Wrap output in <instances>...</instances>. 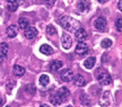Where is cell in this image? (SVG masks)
Instances as JSON below:
<instances>
[{
    "instance_id": "4316f807",
    "label": "cell",
    "mask_w": 122,
    "mask_h": 107,
    "mask_svg": "<svg viewBox=\"0 0 122 107\" xmlns=\"http://www.w3.org/2000/svg\"><path fill=\"white\" fill-rule=\"evenodd\" d=\"M45 1H46V5H48V6H53L57 0H45Z\"/></svg>"
},
{
    "instance_id": "44dd1931",
    "label": "cell",
    "mask_w": 122,
    "mask_h": 107,
    "mask_svg": "<svg viewBox=\"0 0 122 107\" xmlns=\"http://www.w3.org/2000/svg\"><path fill=\"white\" fill-rule=\"evenodd\" d=\"M49 82H50V78L46 76V74H42L41 77H40V85L45 87V86L49 85Z\"/></svg>"
},
{
    "instance_id": "d4e9b609",
    "label": "cell",
    "mask_w": 122,
    "mask_h": 107,
    "mask_svg": "<svg viewBox=\"0 0 122 107\" xmlns=\"http://www.w3.org/2000/svg\"><path fill=\"white\" fill-rule=\"evenodd\" d=\"M46 34H48L49 36L56 35V34H57V29H56V28H54L52 25H49L48 27H46Z\"/></svg>"
},
{
    "instance_id": "2e32d148",
    "label": "cell",
    "mask_w": 122,
    "mask_h": 107,
    "mask_svg": "<svg viewBox=\"0 0 122 107\" xmlns=\"http://www.w3.org/2000/svg\"><path fill=\"white\" fill-rule=\"evenodd\" d=\"M95 63H96V59L95 58H93V56H91V58H88L87 60H85L84 65H85V68L86 69H93L94 68V65H95Z\"/></svg>"
},
{
    "instance_id": "83f0119b",
    "label": "cell",
    "mask_w": 122,
    "mask_h": 107,
    "mask_svg": "<svg viewBox=\"0 0 122 107\" xmlns=\"http://www.w3.org/2000/svg\"><path fill=\"white\" fill-rule=\"evenodd\" d=\"M13 86H15V82H14V81H9V83L7 85V88H8V90L11 89V88H13Z\"/></svg>"
},
{
    "instance_id": "4fadbf2b",
    "label": "cell",
    "mask_w": 122,
    "mask_h": 107,
    "mask_svg": "<svg viewBox=\"0 0 122 107\" xmlns=\"http://www.w3.org/2000/svg\"><path fill=\"white\" fill-rule=\"evenodd\" d=\"M62 65H63V63H62L61 61L54 60L51 62V64H50V70H51L52 72H56L58 70H60V68H62Z\"/></svg>"
},
{
    "instance_id": "ffe728a7",
    "label": "cell",
    "mask_w": 122,
    "mask_h": 107,
    "mask_svg": "<svg viewBox=\"0 0 122 107\" xmlns=\"http://www.w3.org/2000/svg\"><path fill=\"white\" fill-rule=\"evenodd\" d=\"M18 26H19V28H22V29L24 30L27 26H30V24H28V19H26V18H24V17H20L19 19H18Z\"/></svg>"
},
{
    "instance_id": "7402d4cb",
    "label": "cell",
    "mask_w": 122,
    "mask_h": 107,
    "mask_svg": "<svg viewBox=\"0 0 122 107\" xmlns=\"http://www.w3.org/2000/svg\"><path fill=\"white\" fill-rule=\"evenodd\" d=\"M80 103L84 106H89L91 105V99H89L87 95H81L80 96Z\"/></svg>"
},
{
    "instance_id": "e0dca14e",
    "label": "cell",
    "mask_w": 122,
    "mask_h": 107,
    "mask_svg": "<svg viewBox=\"0 0 122 107\" xmlns=\"http://www.w3.org/2000/svg\"><path fill=\"white\" fill-rule=\"evenodd\" d=\"M57 94L59 95L61 98L63 99V100H65V99L68 97V95H69V90H68V88H67V87H60Z\"/></svg>"
},
{
    "instance_id": "52a82bcc",
    "label": "cell",
    "mask_w": 122,
    "mask_h": 107,
    "mask_svg": "<svg viewBox=\"0 0 122 107\" xmlns=\"http://www.w3.org/2000/svg\"><path fill=\"white\" fill-rule=\"evenodd\" d=\"M75 52H76V54H78V55H80V56L85 55V54L88 52L87 44L84 43V42H78L77 46H76V49H75Z\"/></svg>"
},
{
    "instance_id": "4dcf8cb0",
    "label": "cell",
    "mask_w": 122,
    "mask_h": 107,
    "mask_svg": "<svg viewBox=\"0 0 122 107\" xmlns=\"http://www.w3.org/2000/svg\"><path fill=\"white\" fill-rule=\"evenodd\" d=\"M98 1H100L101 4H104V2H106V1H107V0H98Z\"/></svg>"
},
{
    "instance_id": "484cf974",
    "label": "cell",
    "mask_w": 122,
    "mask_h": 107,
    "mask_svg": "<svg viewBox=\"0 0 122 107\" xmlns=\"http://www.w3.org/2000/svg\"><path fill=\"white\" fill-rule=\"evenodd\" d=\"M115 27L119 32H122V18H119L118 20L115 21Z\"/></svg>"
},
{
    "instance_id": "ac0fdd59",
    "label": "cell",
    "mask_w": 122,
    "mask_h": 107,
    "mask_svg": "<svg viewBox=\"0 0 122 107\" xmlns=\"http://www.w3.org/2000/svg\"><path fill=\"white\" fill-rule=\"evenodd\" d=\"M50 100H51V103H52V105H54V106H59L60 104H62V102H63V99L61 98L59 95H53V96H51V98H50Z\"/></svg>"
},
{
    "instance_id": "5bb4252c",
    "label": "cell",
    "mask_w": 122,
    "mask_h": 107,
    "mask_svg": "<svg viewBox=\"0 0 122 107\" xmlns=\"http://www.w3.org/2000/svg\"><path fill=\"white\" fill-rule=\"evenodd\" d=\"M8 53V45L6 43H1L0 44V61H2L7 56Z\"/></svg>"
},
{
    "instance_id": "f546056e",
    "label": "cell",
    "mask_w": 122,
    "mask_h": 107,
    "mask_svg": "<svg viewBox=\"0 0 122 107\" xmlns=\"http://www.w3.org/2000/svg\"><path fill=\"white\" fill-rule=\"evenodd\" d=\"M40 107H50L49 105H46V104H43V105H41Z\"/></svg>"
},
{
    "instance_id": "7a4b0ae2",
    "label": "cell",
    "mask_w": 122,
    "mask_h": 107,
    "mask_svg": "<svg viewBox=\"0 0 122 107\" xmlns=\"http://www.w3.org/2000/svg\"><path fill=\"white\" fill-rule=\"evenodd\" d=\"M97 81L100 82L102 86H109L112 83V78L110 76V73L107 71H105L104 69L100 68L95 73Z\"/></svg>"
},
{
    "instance_id": "f1b7e54d",
    "label": "cell",
    "mask_w": 122,
    "mask_h": 107,
    "mask_svg": "<svg viewBox=\"0 0 122 107\" xmlns=\"http://www.w3.org/2000/svg\"><path fill=\"white\" fill-rule=\"evenodd\" d=\"M118 8H119L120 11H122V0H120V1L118 2Z\"/></svg>"
},
{
    "instance_id": "30bf717a",
    "label": "cell",
    "mask_w": 122,
    "mask_h": 107,
    "mask_svg": "<svg viewBox=\"0 0 122 107\" xmlns=\"http://www.w3.org/2000/svg\"><path fill=\"white\" fill-rule=\"evenodd\" d=\"M91 8V4H89V1L88 0H81V1H79L78 2V9L84 13V11H88Z\"/></svg>"
},
{
    "instance_id": "d6986e66",
    "label": "cell",
    "mask_w": 122,
    "mask_h": 107,
    "mask_svg": "<svg viewBox=\"0 0 122 107\" xmlns=\"http://www.w3.org/2000/svg\"><path fill=\"white\" fill-rule=\"evenodd\" d=\"M75 83L78 86V87H84V86L86 85V80H85V78H84L83 76L77 74V76L75 77Z\"/></svg>"
},
{
    "instance_id": "3957f363",
    "label": "cell",
    "mask_w": 122,
    "mask_h": 107,
    "mask_svg": "<svg viewBox=\"0 0 122 107\" xmlns=\"http://www.w3.org/2000/svg\"><path fill=\"white\" fill-rule=\"evenodd\" d=\"M60 77L65 82H70L74 79V72L70 69H63L60 73Z\"/></svg>"
},
{
    "instance_id": "5b68a950",
    "label": "cell",
    "mask_w": 122,
    "mask_h": 107,
    "mask_svg": "<svg viewBox=\"0 0 122 107\" xmlns=\"http://www.w3.org/2000/svg\"><path fill=\"white\" fill-rule=\"evenodd\" d=\"M61 44H62L63 49H66V50H69L70 47H71V45H72V39H71V37L69 36V34L63 33V34L61 35Z\"/></svg>"
},
{
    "instance_id": "ba28073f",
    "label": "cell",
    "mask_w": 122,
    "mask_h": 107,
    "mask_svg": "<svg viewBox=\"0 0 122 107\" xmlns=\"http://www.w3.org/2000/svg\"><path fill=\"white\" fill-rule=\"evenodd\" d=\"M75 36H76V39L77 42H85V39H87V33L84 28H78V29L75 32Z\"/></svg>"
},
{
    "instance_id": "9c48e42d",
    "label": "cell",
    "mask_w": 122,
    "mask_h": 107,
    "mask_svg": "<svg viewBox=\"0 0 122 107\" xmlns=\"http://www.w3.org/2000/svg\"><path fill=\"white\" fill-rule=\"evenodd\" d=\"M6 34H7V36L8 37H10V39H14V37H16L18 34V30H17V27L15 25H10L7 28V30H6Z\"/></svg>"
},
{
    "instance_id": "8992f818",
    "label": "cell",
    "mask_w": 122,
    "mask_h": 107,
    "mask_svg": "<svg viewBox=\"0 0 122 107\" xmlns=\"http://www.w3.org/2000/svg\"><path fill=\"white\" fill-rule=\"evenodd\" d=\"M24 35L25 37L28 39H32L37 36V29L35 28L34 26H27L26 28L24 29Z\"/></svg>"
},
{
    "instance_id": "1f68e13d",
    "label": "cell",
    "mask_w": 122,
    "mask_h": 107,
    "mask_svg": "<svg viewBox=\"0 0 122 107\" xmlns=\"http://www.w3.org/2000/svg\"><path fill=\"white\" fill-rule=\"evenodd\" d=\"M2 105V98H1V96H0V106Z\"/></svg>"
},
{
    "instance_id": "d6a6232c",
    "label": "cell",
    "mask_w": 122,
    "mask_h": 107,
    "mask_svg": "<svg viewBox=\"0 0 122 107\" xmlns=\"http://www.w3.org/2000/svg\"><path fill=\"white\" fill-rule=\"evenodd\" d=\"M67 107H72V106H67Z\"/></svg>"
},
{
    "instance_id": "836d02e7",
    "label": "cell",
    "mask_w": 122,
    "mask_h": 107,
    "mask_svg": "<svg viewBox=\"0 0 122 107\" xmlns=\"http://www.w3.org/2000/svg\"><path fill=\"white\" fill-rule=\"evenodd\" d=\"M6 107H10V106H6Z\"/></svg>"
},
{
    "instance_id": "cb8c5ba5",
    "label": "cell",
    "mask_w": 122,
    "mask_h": 107,
    "mask_svg": "<svg viewBox=\"0 0 122 107\" xmlns=\"http://www.w3.org/2000/svg\"><path fill=\"white\" fill-rule=\"evenodd\" d=\"M101 46L104 47V49H109V47L112 46V41L109 39H105L101 42Z\"/></svg>"
},
{
    "instance_id": "7c38bea8",
    "label": "cell",
    "mask_w": 122,
    "mask_h": 107,
    "mask_svg": "<svg viewBox=\"0 0 122 107\" xmlns=\"http://www.w3.org/2000/svg\"><path fill=\"white\" fill-rule=\"evenodd\" d=\"M7 2V9L9 11H16L18 8V1L17 0H6Z\"/></svg>"
},
{
    "instance_id": "9a60e30c",
    "label": "cell",
    "mask_w": 122,
    "mask_h": 107,
    "mask_svg": "<svg viewBox=\"0 0 122 107\" xmlns=\"http://www.w3.org/2000/svg\"><path fill=\"white\" fill-rule=\"evenodd\" d=\"M40 51H41V53H43L44 55H51L53 53V49L48 44H43L40 47Z\"/></svg>"
},
{
    "instance_id": "277c9868",
    "label": "cell",
    "mask_w": 122,
    "mask_h": 107,
    "mask_svg": "<svg viewBox=\"0 0 122 107\" xmlns=\"http://www.w3.org/2000/svg\"><path fill=\"white\" fill-rule=\"evenodd\" d=\"M95 28L100 32H105L106 29V26H107V21L105 19L104 17H98L97 19L95 20Z\"/></svg>"
},
{
    "instance_id": "6da1fadb",
    "label": "cell",
    "mask_w": 122,
    "mask_h": 107,
    "mask_svg": "<svg viewBox=\"0 0 122 107\" xmlns=\"http://www.w3.org/2000/svg\"><path fill=\"white\" fill-rule=\"evenodd\" d=\"M60 25L65 28L66 30H69V32H76V30L80 28L81 25H80V23H79L77 19H75V18L70 17V16H62L60 18Z\"/></svg>"
},
{
    "instance_id": "8fae6325",
    "label": "cell",
    "mask_w": 122,
    "mask_h": 107,
    "mask_svg": "<svg viewBox=\"0 0 122 107\" xmlns=\"http://www.w3.org/2000/svg\"><path fill=\"white\" fill-rule=\"evenodd\" d=\"M13 72H14L15 76H17V77H22V76L25 74V68L22 67V65L16 64V65H14L13 67Z\"/></svg>"
},
{
    "instance_id": "603a6c76",
    "label": "cell",
    "mask_w": 122,
    "mask_h": 107,
    "mask_svg": "<svg viewBox=\"0 0 122 107\" xmlns=\"http://www.w3.org/2000/svg\"><path fill=\"white\" fill-rule=\"evenodd\" d=\"M25 90L27 91V94L34 95L35 91H36V88H35V86L33 85V83H30V85H27L26 87H25Z\"/></svg>"
}]
</instances>
